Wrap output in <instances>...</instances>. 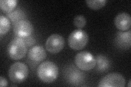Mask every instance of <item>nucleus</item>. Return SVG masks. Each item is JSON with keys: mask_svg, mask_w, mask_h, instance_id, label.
Returning <instances> with one entry per match:
<instances>
[{"mask_svg": "<svg viewBox=\"0 0 131 87\" xmlns=\"http://www.w3.org/2000/svg\"><path fill=\"white\" fill-rule=\"evenodd\" d=\"M59 74L57 66L52 61H45L41 63L37 69V74L43 82L50 83L55 81Z\"/></svg>", "mask_w": 131, "mask_h": 87, "instance_id": "1", "label": "nucleus"}, {"mask_svg": "<svg viewBox=\"0 0 131 87\" xmlns=\"http://www.w3.org/2000/svg\"><path fill=\"white\" fill-rule=\"evenodd\" d=\"M27 45L23 38L15 37L8 45V55L13 60L21 59L25 56L27 52Z\"/></svg>", "mask_w": 131, "mask_h": 87, "instance_id": "2", "label": "nucleus"}, {"mask_svg": "<svg viewBox=\"0 0 131 87\" xmlns=\"http://www.w3.org/2000/svg\"><path fill=\"white\" fill-rule=\"evenodd\" d=\"M28 75L27 66L22 62H15L8 70V76L10 80L15 83H21L26 80Z\"/></svg>", "mask_w": 131, "mask_h": 87, "instance_id": "3", "label": "nucleus"}, {"mask_svg": "<svg viewBox=\"0 0 131 87\" xmlns=\"http://www.w3.org/2000/svg\"><path fill=\"white\" fill-rule=\"evenodd\" d=\"M88 41V34L81 29L73 31L69 35L68 39L69 46L74 50L83 49L87 45Z\"/></svg>", "mask_w": 131, "mask_h": 87, "instance_id": "4", "label": "nucleus"}, {"mask_svg": "<svg viewBox=\"0 0 131 87\" xmlns=\"http://www.w3.org/2000/svg\"><path fill=\"white\" fill-rule=\"evenodd\" d=\"M77 67L83 71H90L95 67L96 60L92 54L88 51L78 53L75 57Z\"/></svg>", "mask_w": 131, "mask_h": 87, "instance_id": "5", "label": "nucleus"}, {"mask_svg": "<svg viewBox=\"0 0 131 87\" xmlns=\"http://www.w3.org/2000/svg\"><path fill=\"white\" fill-rule=\"evenodd\" d=\"M125 84V78L121 74L113 72L106 74L102 78L98 86L100 87H124Z\"/></svg>", "mask_w": 131, "mask_h": 87, "instance_id": "6", "label": "nucleus"}, {"mask_svg": "<svg viewBox=\"0 0 131 87\" xmlns=\"http://www.w3.org/2000/svg\"><path fill=\"white\" fill-rule=\"evenodd\" d=\"M64 46V39L62 35L58 34H53L49 36L46 43L47 51L52 54L60 52Z\"/></svg>", "mask_w": 131, "mask_h": 87, "instance_id": "7", "label": "nucleus"}, {"mask_svg": "<svg viewBox=\"0 0 131 87\" xmlns=\"http://www.w3.org/2000/svg\"><path fill=\"white\" fill-rule=\"evenodd\" d=\"M13 31L17 37L25 38L31 35L34 31V27L29 21L23 20L14 24Z\"/></svg>", "mask_w": 131, "mask_h": 87, "instance_id": "8", "label": "nucleus"}, {"mask_svg": "<svg viewBox=\"0 0 131 87\" xmlns=\"http://www.w3.org/2000/svg\"><path fill=\"white\" fill-rule=\"evenodd\" d=\"M116 28L120 31L129 30L131 26V18L129 14L122 12L117 14L114 20Z\"/></svg>", "mask_w": 131, "mask_h": 87, "instance_id": "9", "label": "nucleus"}, {"mask_svg": "<svg viewBox=\"0 0 131 87\" xmlns=\"http://www.w3.org/2000/svg\"><path fill=\"white\" fill-rule=\"evenodd\" d=\"M47 53L44 47L40 45H36L30 48L28 52V58L32 61L39 63L46 58Z\"/></svg>", "mask_w": 131, "mask_h": 87, "instance_id": "10", "label": "nucleus"}, {"mask_svg": "<svg viewBox=\"0 0 131 87\" xmlns=\"http://www.w3.org/2000/svg\"><path fill=\"white\" fill-rule=\"evenodd\" d=\"M116 44L122 48H129L130 46V31L128 32H118L115 38Z\"/></svg>", "mask_w": 131, "mask_h": 87, "instance_id": "11", "label": "nucleus"}, {"mask_svg": "<svg viewBox=\"0 0 131 87\" xmlns=\"http://www.w3.org/2000/svg\"><path fill=\"white\" fill-rule=\"evenodd\" d=\"M7 18L10 20L14 24L16 22L20 21L25 20L26 17V15L24 12L21 9H16L13 10L9 13H8L6 14Z\"/></svg>", "mask_w": 131, "mask_h": 87, "instance_id": "12", "label": "nucleus"}, {"mask_svg": "<svg viewBox=\"0 0 131 87\" xmlns=\"http://www.w3.org/2000/svg\"><path fill=\"white\" fill-rule=\"evenodd\" d=\"M97 69L100 71L104 72L107 71L110 67L109 60L103 55H98L96 58Z\"/></svg>", "mask_w": 131, "mask_h": 87, "instance_id": "13", "label": "nucleus"}, {"mask_svg": "<svg viewBox=\"0 0 131 87\" xmlns=\"http://www.w3.org/2000/svg\"><path fill=\"white\" fill-rule=\"evenodd\" d=\"M84 73L78 71L77 69H74L69 73V81L71 83H73L74 85L76 83H80L83 81V78H84Z\"/></svg>", "mask_w": 131, "mask_h": 87, "instance_id": "14", "label": "nucleus"}, {"mask_svg": "<svg viewBox=\"0 0 131 87\" xmlns=\"http://www.w3.org/2000/svg\"><path fill=\"white\" fill-rule=\"evenodd\" d=\"M17 3L16 0H1L0 1V7L3 11L8 13L14 10Z\"/></svg>", "mask_w": 131, "mask_h": 87, "instance_id": "15", "label": "nucleus"}, {"mask_svg": "<svg viewBox=\"0 0 131 87\" xmlns=\"http://www.w3.org/2000/svg\"><path fill=\"white\" fill-rule=\"evenodd\" d=\"M10 22L9 20L4 15L0 16V34L2 36L9 31Z\"/></svg>", "mask_w": 131, "mask_h": 87, "instance_id": "16", "label": "nucleus"}, {"mask_svg": "<svg viewBox=\"0 0 131 87\" xmlns=\"http://www.w3.org/2000/svg\"><path fill=\"white\" fill-rule=\"evenodd\" d=\"M107 1L106 0H87L86 1L87 5L91 9L93 10H98L101 9V8L104 7Z\"/></svg>", "mask_w": 131, "mask_h": 87, "instance_id": "17", "label": "nucleus"}, {"mask_svg": "<svg viewBox=\"0 0 131 87\" xmlns=\"http://www.w3.org/2000/svg\"><path fill=\"white\" fill-rule=\"evenodd\" d=\"M73 23L79 29H81L85 26L86 23V20L83 15H79L76 16L74 18Z\"/></svg>", "mask_w": 131, "mask_h": 87, "instance_id": "18", "label": "nucleus"}, {"mask_svg": "<svg viewBox=\"0 0 131 87\" xmlns=\"http://www.w3.org/2000/svg\"><path fill=\"white\" fill-rule=\"evenodd\" d=\"M25 40V42L27 46H32V45H34V43L36 42V41L35 40V39L33 38L32 36L31 35L26 37L25 38H23Z\"/></svg>", "mask_w": 131, "mask_h": 87, "instance_id": "19", "label": "nucleus"}, {"mask_svg": "<svg viewBox=\"0 0 131 87\" xmlns=\"http://www.w3.org/2000/svg\"><path fill=\"white\" fill-rule=\"evenodd\" d=\"M8 85V82L5 77L3 76L0 77V86H7Z\"/></svg>", "mask_w": 131, "mask_h": 87, "instance_id": "20", "label": "nucleus"}, {"mask_svg": "<svg viewBox=\"0 0 131 87\" xmlns=\"http://www.w3.org/2000/svg\"><path fill=\"white\" fill-rule=\"evenodd\" d=\"M128 87H130V80L129 81V82H128Z\"/></svg>", "mask_w": 131, "mask_h": 87, "instance_id": "21", "label": "nucleus"}]
</instances>
